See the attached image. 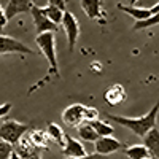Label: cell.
<instances>
[{
    "instance_id": "30",
    "label": "cell",
    "mask_w": 159,
    "mask_h": 159,
    "mask_svg": "<svg viewBox=\"0 0 159 159\" xmlns=\"http://www.w3.org/2000/svg\"><path fill=\"white\" fill-rule=\"evenodd\" d=\"M67 159H70V157H67Z\"/></svg>"
},
{
    "instance_id": "31",
    "label": "cell",
    "mask_w": 159,
    "mask_h": 159,
    "mask_svg": "<svg viewBox=\"0 0 159 159\" xmlns=\"http://www.w3.org/2000/svg\"><path fill=\"white\" fill-rule=\"evenodd\" d=\"M150 159H153V157H150Z\"/></svg>"
},
{
    "instance_id": "2",
    "label": "cell",
    "mask_w": 159,
    "mask_h": 159,
    "mask_svg": "<svg viewBox=\"0 0 159 159\" xmlns=\"http://www.w3.org/2000/svg\"><path fill=\"white\" fill-rule=\"evenodd\" d=\"M35 43L40 49V52L46 57L49 62V73L59 76V67H57V52H56V38L54 32H45L38 34L35 38Z\"/></svg>"
},
{
    "instance_id": "17",
    "label": "cell",
    "mask_w": 159,
    "mask_h": 159,
    "mask_svg": "<svg viewBox=\"0 0 159 159\" xmlns=\"http://www.w3.org/2000/svg\"><path fill=\"white\" fill-rule=\"evenodd\" d=\"M46 134L49 135V139H51L52 142L59 143L61 147H64V145H65V137H67V134H64V130H62V127H61L59 124L49 123V124L46 126Z\"/></svg>"
},
{
    "instance_id": "3",
    "label": "cell",
    "mask_w": 159,
    "mask_h": 159,
    "mask_svg": "<svg viewBox=\"0 0 159 159\" xmlns=\"http://www.w3.org/2000/svg\"><path fill=\"white\" fill-rule=\"evenodd\" d=\"M29 132V126L18 123L15 119H10V121H5L0 124V139L11 143L13 147Z\"/></svg>"
},
{
    "instance_id": "25",
    "label": "cell",
    "mask_w": 159,
    "mask_h": 159,
    "mask_svg": "<svg viewBox=\"0 0 159 159\" xmlns=\"http://www.w3.org/2000/svg\"><path fill=\"white\" fill-rule=\"evenodd\" d=\"M48 5L57 7V8L64 10V11H67V2H65V0H48Z\"/></svg>"
},
{
    "instance_id": "27",
    "label": "cell",
    "mask_w": 159,
    "mask_h": 159,
    "mask_svg": "<svg viewBox=\"0 0 159 159\" xmlns=\"http://www.w3.org/2000/svg\"><path fill=\"white\" fill-rule=\"evenodd\" d=\"M11 107H13V105H11L10 102H7V103H2V105H0V118H3V116H7V115L10 113Z\"/></svg>"
},
{
    "instance_id": "26",
    "label": "cell",
    "mask_w": 159,
    "mask_h": 159,
    "mask_svg": "<svg viewBox=\"0 0 159 159\" xmlns=\"http://www.w3.org/2000/svg\"><path fill=\"white\" fill-rule=\"evenodd\" d=\"M7 22H8V19H7V15H5V8L0 5V32H3Z\"/></svg>"
},
{
    "instance_id": "13",
    "label": "cell",
    "mask_w": 159,
    "mask_h": 159,
    "mask_svg": "<svg viewBox=\"0 0 159 159\" xmlns=\"http://www.w3.org/2000/svg\"><path fill=\"white\" fill-rule=\"evenodd\" d=\"M126 89L124 86L121 84H113L110 86L107 91H105V94H103V100L107 102L108 105H111V107H116V105H119L121 102L126 100Z\"/></svg>"
},
{
    "instance_id": "15",
    "label": "cell",
    "mask_w": 159,
    "mask_h": 159,
    "mask_svg": "<svg viewBox=\"0 0 159 159\" xmlns=\"http://www.w3.org/2000/svg\"><path fill=\"white\" fill-rule=\"evenodd\" d=\"M143 145L148 148L153 159H159V127H153L147 135L143 137Z\"/></svg>"
},
{
    "instance_id": "20",
    "label": "cell",
    "mask_w": 159,
    "mask_h": 159,
    "mask_svg": "<svg viewBox=\"0 0 159 159\" xmlns=\"http://www.w3.org/2000/svg\"><path fill=\"white\" fill-rule=\"evenodd\" d=\"M43 13H45V16L52 21L56 25H62V19H64V15H65V11L57 8V7H51V5H46L45 8H42Z\"/></svg>"
},
{
    "instance_id": "14",
    "label": "cell",
    "mask_w": 159,
    "mask_h": 159,
    "mask_svg": "<svg viewBox=\"0 0 159 159\" xmlns=\"http://www.w3.org/2000/svg\"><path fill=\"white\" fill-rule=\"evenodd\" d=\"M118 10L126 13V15L132 16L135 21H145L153 16L151 8H145V7H132V5H118Z\"/></svg>"
},
{
    "instance_id": "23",
    "label": "cell",
    "mask_w": 159,
    "mask_h": 159,
    "mask_svg": "<svg viewBox=\"0 0 159 159\" xmlns=\"http://www.w3.org/2000/svg\"><path fill=\"white\" fill-rule=\"evenodd\" d=\"M15 151V147L11 143L0 139V159H10V156Z\"/></svg>"
},
{
    "instance_id": "21",
    "label": "cell",
    "mask_w": 159,
    "mask_h": 159,
    "mask_svg": "<svg viewBox=\"0 0 159 159\" xmlns=\"http://www.w3.org/2000/svg\"><path fill=\"white\" fill-rule=\"evenodd\" d=\"M91 126L94 127L96 134L99 137H108V135H111L113 132H115V129H113L111 124L105 123V121H100V119H94V121H91Z\"/></svg>"
},
{
    "instance_id": "11",
    "label": "cell",
    "mask_w": 159,
    "mask_h": 159,
    "mask_svg": "<svg viewBox=\"0 0 159 159\" xmlns=\"http://www.w3.org/2000/svg\"><path fill=\"white\" fill-rule=\"evenodd\" d=\"M81 3V10L86 13V16L92 21L105 19L107 15L102 8V0H80Z\"/></svg>"
},
{
    "instance_id": "18",
    "label": "cell",
    "mask_w": 159,
    "mask_h": 159,
    "mask_svg": "<svg viewBox=\"0 0 159 159\" xmlns=\"http://www.w3.org/2000/svg\"><path fill=\"white\" fill-rule=\"evenodd\" d=\"M29 139L32 140V143L35 147H38L40 150L48 148V142L51 140L49 135L46 134V130H40V129H34L29 132Z\"/></svg>"
},
{
    "instance_id": "19",
    "label": "cell",
    "mask_w": 159,
    "mask_h": 159,
    "mask_svg": "<svg viewBox=\"0 0 159 159\" xmlns=\"http://www.w3.org/2000/svg\"><path fill=\"white\" fill-rule=\"evenodd\" d=\"M78 135L84 142H91V143H96V140L99 139V135L96 134V130H94V127L91 126V123L80 124L78 126Z\"/></svg>"
},
{
    "instance_id": "7",
    "label": "cell",
    "mask_w": 159,
    "mask_h": 159,
    "mask_svg": "<svg viewBox=\"0 0 159 159\" xmlns=\"http://www.w3.org/2000/svg\"><path fill=\"white\" fill-rule=\"evenodd\" d=\"M15 151L19 154L21 159H42V150L32 143V140L29 139V134H25L15 145Z\"/></svg>"
},
{
    "instance_id": "4",
    "label": "cell",
    "mask_w": 159,
    "mask_h": 159,
    "mask_svg": "<svg viewBox=\"0 0 159 159\" xmlns=\"http://www.w3.org/2000/svg\"><path fill=\"white\" fill-rule=\"evenodd\" d=\"M0 54H34V51L19 40L0 34Z\"/></svg>"
},
{
    "instance_id": "9",
    "label": "cell",
    "mask_w": 159,
    "mask_h": 159,
    "mask_svg": "<svg viewBox=\"0 0 159 159\" xmlns=\"http://www.w3.org/2000/svg\"><path fill=\"white\" fill-rule=\"evenodd\" d=\"M123 148V143L113 135L108 137H99L94 143V153L102 154V156H108L111 153H116Z\"/></svg>"
},
{
    "instance_id": "1",
    "label": "cell",
    "mask_w": 159,
    "mask_h": 159,
    "mask_svg": "<svg viewBox=\"0 0 159 159\" xmlns=\"http://www.w3.org/2000/svg\"><path fill=\"white\" fill-rule=\"evenodd\" d=\"M157 113H159V100L153 105V108H151L147 115H142V116H139V118L118 116V115H108V113H107V119H110V121H115V123H118V124L124 126V127L129 129L130 132H134L135 135H139V137L143 139L153 127H156Z\"/></svg>"
},
{
    "instance_id": "12",
    "label": "cell",
    "mask_w": 159,
    "mask_h": 159,
    "mask_svg": "<svg viewBox=\"0 0 159 159\" xmlns=\"http://www.w3.org/2000/svg\"><path fill=\"white\" fill-rule=\"evenodd\" d=\"M62 151L65 154V157H70V159H78V157H83L86 156V150L83 147V143L73 139V137H65V145L62 147Z\"/></svg>"
},
{
    "instance_id": "28",
    "label": "cell",
    "mask_w": 159,
    "mask_h": 159,
    "mask_svg": "<svg viewBox=\"0 0 159 159\" xmlns=\"http://www.w3.org/2000/svg\"><path fill=\"white\" fill-rule=\"evenodd\" d=\"M78 159H105V156L94 153V154H86V156H83V157H78Z\"/></svg>"
},
{
    "instance_id": "24",
    "label": "cell",
    "mask_w": 159,
    "mask_h": 159,
    "mask_svg": "<svg viewBox=\"0 0 159 159\" xmlns=\"http://www.w3.org/2000/svg\"><path fill=\"white\" fill-rule=\"evenodd\" d=\"M94 119H99V111L92 107H84V123H91Z\"/></svg>"
},
{
    "instance_id": "5",
    "label": "cell",
    "mask_w": 159,
    "mask_h": 159,
    "mask_svg": "<svg viewBox=\"0 0 159 159\" xmlns=\"http://www.w3.org/2000/svg\"><path fill=\"white\" fill-rule=\"evenodd\" d=\"M62 27H64L65 34H67V43H69V49L72 52L75 49L76 40L80 37V24H78V19L73 13L65 11L64 19H62Z\"/></svg>"
},
{
    "instance_id": "22",
    "label": "cell",
    "mask_w": 159,
    "mask_h": 159,
    "mask_svg": "<svg viewBox=\"0 0 159 159\" xmlns=\"http://www.w3.org/2000/svg\"><path fill=\"white\" fill-rule=\"evenodd\" d=\"M159 24V13L153 15L151 18L145 19V21H135L134 24V30H142V29H148V27H153V25H157Z\"/></svg>"
},
{
    "instance_id": "10",
    "label": "cell",
    "mask_w": 159,
    "mask_h": 159,
    "mask_svg": "<svg viewBox=\"0 0 159 159\" xmlns=\"http://www.w3.org/2000/svg\"><path fill=\"white\" fill-rule=\"evenodd\" d=\"M34 5H35L34 0H8L7 8H5L7 19L10 21L18 15H22V13H30Z\"/></svg>"
},
{
    "instance_id": "6",
    "label": "cell",
    "mask_w": 159,
    "mask_h": 159,
    "mask_svg": "<svg viewBox=\"0 0 159 159\" xmlns=\"http://www.w3.org/2000/svg\"><path fill=\"white\" fill-rule=\"evenodd\" d=\"M30 15H32V21H34V27L37 30V34H45V32H56L59 29V25H56L52 21H49L45 13L42 10V7L34 5L30 10Z\"/></svg>"
},
{
    "instance_id": "16",
    "label": "cell",
    "mask_w": 159,
    "mask_h": 159,
    "mask_svg": "<svg viewBox=\"0 0 159 159\" xmlns=\"http://www.w3.org/2000/svg\"><path fill=\"white\" fill-rule=\"evenodd\" d=\"M124 153L129 159H150L151 154L145 145H130V147L124 148Z\"/></svg>"
},
{
    "instance_id": "29",
    "label": "cell",
    "mask_w": 159,
    "mask_h": 159,
    "mask_svg": "<svg viewBox=\"0 0 159 159\" xmlns=\"http://www.w3.org/2000/svg\"><path fill=\"white\" fill-rule=\"evenodd\" d=\"M10 159H21V157H19V154H18L16 151H13V154L10 156Z\"/></svg>"
},
{
    "instance_id": "8",
    "label": "cell",
    "mask_w": 159,
    "mask_h": 159,
    "mask_svg": "<svg viewBox=\"0 0 159 159\" xmlns=\"http://www.w3.org/2000/svg\"><path fill=\"white\" fill-rule=\"evenodd\" d=\"M62 121L70 126L78 127L80 124L84 123V105L81 103H72L62 111Z\"/></svg>"
}]
</instances>
